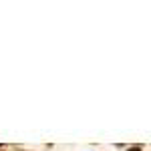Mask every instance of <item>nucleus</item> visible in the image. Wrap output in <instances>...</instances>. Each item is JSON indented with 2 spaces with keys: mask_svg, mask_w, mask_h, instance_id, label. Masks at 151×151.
<instances>
[{
  "mask_svg": "<svg viewBox=\"0 0 151 151\" xmlns=\"http://www.w3.org/2000/svg\"><path fill=\"white\" fill-rule=\"evenodd\" d=\"M127 151H141V147H139V145H133V147H129Z\"/></svg>",
  "mask_w": 151,
  "mask_h": 151,
  "instance_id": "obj_1",
  "label": "nucleus"
}]
</instances>
